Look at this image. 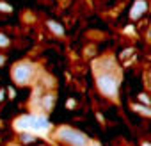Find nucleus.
Here are the masks:
<instances>
[{
  "label": "nucleus",
  "mask_w": 151,
  "mask_h": 146,
  "mask_svg": "<svg viewBox=\"0 0 151 146\" xmlns=\"http://www.w3.org/2000/svg\"><path fill=\"white\" fill-rule=\"evenodd\" d=\"M34 75H36V66L29 61H22V62L14 64L11 69V77H13L14 84H18V86H27L34 79Z\"/></svg>",
  "instance_id": "3"
},
{
  "label": "nucleus",
  "mask_w": 151,
  "mask_h": 146,
  "mask_svg": "<svg viewBox=\"0 0 151 146\" xmlns=\"http://www.w3.org/2000/svg\"><path fill=\"white\" fill-rule=\"evenodd\" d=\"M91 146H101L100 142H91Z\"/></svg>",
  "instance_id": "17"
},
{
  "label": "nucleus",
  "mask_w": 151,
  "mask_h": 146,
  "mask_svg": "<svg viewBox=\"0 0 151 146\" xmlns=\"http://www.w3.org/2000/svg\"><path fill=\"white\" fill-rule=\"evenodd\" d=\"M0 9H4V11H11V7H9V6H6V4H0Z\"/></svg>",
  "instance_id": "13"
},
{
  "label": "nucleus",
  "mask_w": 151,
  "mask_h": 146,
  "mask_svg": "<svg viewBox=\"0 0 151 146\" xmlns=\"http://www.w3.org/2000/svg\"><path fill=\"white\" fill-rule=\"evenodd\" d=\"M4 62H6V57H4V55H0V66H2Z\"/></svg>",
  "instance_id": "14"
},
{
  "label": "nucleus",
  "mask_w": 151,
  "mask_h": 146,
  "mask_svg": "<svg viewBox=\"0 0 151 146\" xmlns=\"http://www.w3.org/2000/svg\"><path fill=\"white\" fill-rule=\"evenodd\" d=\"M137 102L142 103V105H149V103H151V102H149V96H147L146 93H139V95H137Z\"/></svg>",
  "instance_id": "11"
},
{
  "label": "nucleus",
  "mask_w": 151,
  "mask_h": 146,
  "mask_svg": "<svg viewBox=\"0 0 151 146\" xmlns=\"http://www.w3.org/2000/svg\"><path fill=\"white\" fill-rule=\"evenodd\" d=\"M147 13V0H135L132 9H130V18L132 20H140Z\"/></svg>",
  "instance_id": "4"
},
{
  "label": "nucleus",
  "mask_w": 151,
  "mask_h": 146,
  "mask_svg": "<svg viewBox=\"0 0 151 146\" xmlns=\"http://www.w3.org/2000/svg\"><path fill=\"white\" fill-rule=\"evenodd\" d=\"M46 27H48V30L53 32L55 36H64V32H66L64 27H62L59 22H53V20H48V22H46Z\"/></svg>",
  "instance_id": "6"
},
{
  "label": "nucleus",
  "mask_w": 151,
  "mask_h": 146,
  "mask_svg": "<svg viewBox=\"0 0 151 146\" xmlns=\"http://www.w3.org/2000/svg\"><path fill=\"white\" fill-rule=\"evenodd\" d=\"M55 139L64 146H87L89 144V139L86 134L71 126H59L55 130Z\"/></svg>",
  "instance_id": "1"
},
{
  "label": "nucleus",
  "mask_w": 151,
  "mask_h": 146,
  "mask_svg": "<svg viewBox=\"0 0 151 146\" xmlns=\"http://www.w3.org/2000/svg\"><path fill=\"white\" fill-rule=\"evenodd\" d=\"M41 105H43V109L48 112V111H52L53 109V105H55V95H52V93H46L43 98H41Z\"/></svg>",
  "instance_id": "7"
},
{
  "label": "nucleus",
  "mask_w": 151,
  "mask_h": 146,
  "mask_svg": "<svg viewBox=\"0 0 151 146\" xmlns=\"http://www.w3.org/2000/svg\"><path fill=\"white\" fill-rule=\"evenodd\" d=\"M48 126H50V123H48V119H46L43 114L30 116V128H36V130L45 132V130H48Z\"/></svg>",
  "instance_id": "5"
},
{
  "label": "nucleus",
  "mask_w": 151,
  "mask_h": 146,
  "mask_svg": "<svg viewBox=\"0 0 151 146\" xmlns=\"http://www.w3.org/2000/svg\"><path fill=\"white\" fill-rule=\"evenodd\" d=\"M11 146H16V144H11Z\"/></svg>",
  "instance_id": "18"
},
{
  "label": "nucleus",
  "mask_w": 151,
  "mask_h": 146,
  "mask_svg": "<svg viewBox=\"0 0 151 146\" xmlns=\"http://www.w3.org/2000/svg\"><path fill=\"white\" fill-rule=\"evenodd\" d=\"M16 126L20 128H30V116H23L16 121Z\"/></svg>",
  "instance_id": "9"
},
{
  "label": "nucleus",
  "mask_w": 151,
  "mask_h": 146,
  "mask_svg": "<svg viewBox=\"0 0 151 146\" xmlns=\"http://www.w3.org/2000/svg\"><path fill=\"white\" fill-rule=\"evenodd\" d=\"M96 87L103 96L114 100V98H117V93H119V79L112 71L98 73L96 75Z\"/></svg>",
  "instance_id": "2"
},
{
  "label": "nucleus",
  "mask_w": 151,
  "mask_h": 146,
  "mask_svg": "<svg viewBox=\"0 0 151 146\" xmlns=\"http://www.w3.org/2000/svg\"><path fill=\"white\" fill-rule=\"evenodd\" d=\"M9 45H11V39H9L6 34L0 32V48H6V46H9Z\"/></svg>",
  "instance_id": "12"
},
{
  "label": "nucleus",
  "mask_w": 151,
  "mask_h": 146,
  "mask_svg": "<svg viewBox=\"0 0 151 146\" xmlns=\"http://www.w3.org/2000/svg\"><path fill=\"white\" fill-rule=\"evenodd\" d=\"M4 100V91H0V102Z\"/></svg>",
  "instance_id": "15"
},
{
  "label": "nucleus",
  "mask_w": 151,
  "mask_h": 146,
  "mask_svg": "<svg viewBox=\"0 0 151 146\" xmlns=\"http://www.w3.org/2000/svg\"><path fill=\"white\" fill-rule=\"evenodd\" d=\"M142 146H151V144H149L147 141H144V142H142Z\"/></svg>",
  "instance_id": "16"
},
{
  "label": "nucleus",
  "mask_w": 151,
  "mask_h": 146,
  "mask_svg": "<svg viewBox=\"0 0 151 146\" xmlns=\"http://www.w3.org/2000/svg\"><path fill=\"white\" fill-rule=\"evenodd\" d=\"M20 139H22V142H23V144H30V142H34V141H36V137H34V135H30V134H27V132H23V134L20 135Z\"/></svg>",
  "instance_id": "10"
},
{
  "label": "nucleus",
  "mask_w": 151,
  "mask_h": 146,
  "mask_svg": "<svg viewBox=\"0 0 151 146\" xmlns=\"http://www.w3.org/2000/svg\"><path fill=\"white\" fill-rule=\"evenodd\" d=\"M132 109L135 111V112H139V114H142V116H149L151 112H149V105H142V103H133L132 105Z\"/></svg>",
  "instance_id": "8"
}]
</instances>
